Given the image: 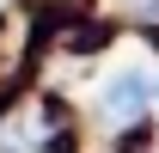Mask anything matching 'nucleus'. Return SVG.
I'll list each match as a JSON object with an SVG mask.
<instances>
[{"mask_svg": "<svg viewBox=\"0 0 159 153\" xmlns=\"http://www.w3.org/2000/svg\"><path fill=\"white\" fill-rule=\"evenodd\" d=\"M129 6H153V0H129Z\"/></svg>", "mask_w": 159, "mask_h": 153, "instance_id": "nucleus-2", "label": "nucleus"}, {"mask_svg": "<svg viewBox=\"0 0 159 153\" xmlns=\"http://www.w3.org/2000/svg\"><path fill=\"white\" fill-rule=\"evenodd\" d=\"M147 98H159V67L147 55H122L98 86V116L104 123H135L147 110Z\"/></svg>", "mask_w": 159, "mask_h": 153, "instance_id": "nucleus-1", "label": "nucleus"}]
</instances>
